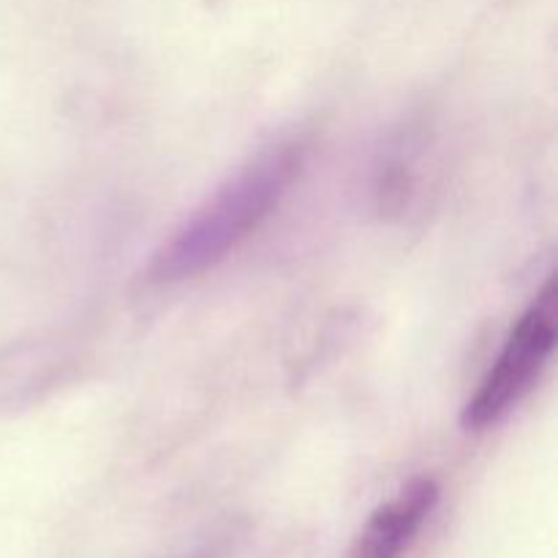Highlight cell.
<instances>
[{"label":"cell","instance_id":"cell-2","mask_svg":"<svg viewBox=\"0 0 558 558\" xmlns=\"http://www.w3.org/2000/svg\"><path fill=\"white\" fill-rule=\"evenodd\" d=\"M558 338V292L556 281L548 278L534 303L518 316L507 332L505 347L494 360L477 392L466 401L461 412V425L466 430H485L501 423L518 403L523 401L537 376L548 365Z\"/></svg>","mask_w":558,"mask_h":558},{"label":"cell","instance_id":"cell-3","mask_svg":"<svg viewBox=\"0 0 558 558\" xmlns=\"http://www.w3.org/2000/svg\"><path fill=\"white\" fill-rule=\"evenodd\" d=\"M439 496V483L434 477H417L403 485L396 499L381 505L365 521L347 558H401L436 510Z\"/></svg>","mask_w":558,"mask_h":558},{"label":"cell","instance_id":"cell-1","mask_svg":"<svg viewBox=\"0 0 558 558\" xmlns=\"http://www.w3.org/2000/svg\"><path fill=\"white\" fill-rule=\"evenodd\" d=\"M305 153L308 145L303 140H283L251 158L174 229L172 238L163 240L153 254L147 278L153 283H180L221 265L281 205L303 172Z\"/></svg>","mask_w":558,"mask_h":558}]
</instances>
